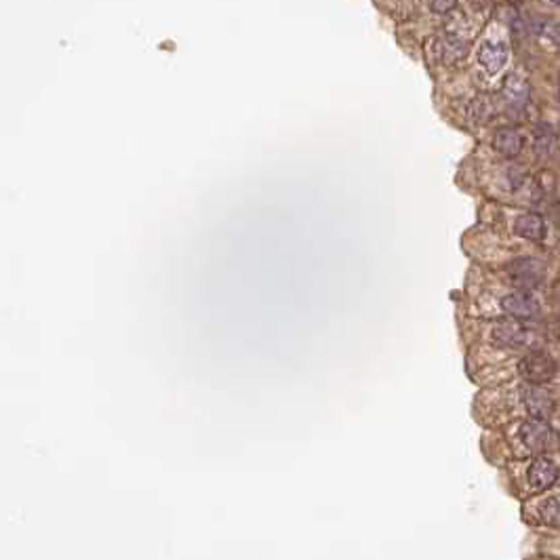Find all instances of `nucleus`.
Instances as JSON below:
<instances>
[{"mask_svg":"<svg viewBox=\"0 0 560 560\" xmlns=\"http://www.w3.org/2000/svg\"><path fill=\"white\" fill-rule=\"evenodd\" d=\"M556 360L545 352H531L518 362V373L522 375V379L537 385L549 381L556 375Z\"/></svg>","mask_w":560,"mask_h":560,"instance_id":"f257e3e1","label":"nucleus"},{"mask_svg":"<svg viewBox=\"0 0 560 560\" xmlns=\"http://www.w3.org/2000/svg\"><path fill=\"white\" fill-rule=\"evenodd\" d=\"M522 440L533 453H541V451L549 448L552 432L541 421H528L522 427Z\"/></svg>","mask_w":560,"mask_h":560,"instance_id":"423d86ee","label":"nucleus"},{"mask_svg":"<svg viewBox=\"0 0 560 560\" xmlns=\"http://www.w3.org/2000/svg\"><path fill=\"white\" fill-rule=\"evenodd\" d=\"M455 4L453 2H432V8L434 11H448V8H453Z\"/></svg>","mask_w":560,"mask_h":560,"instance_id":"9b49d317","label":"nucleus"},{"mask_svg":"<svg viewBox=\"0 0 560 560\" xmlns=\"http://www.w3.org/2000/svg\"><path fill=\"white\" fill-rule=\"evenodd\" d=\"M509 278L518 291H528L543 278V263L537 259H518L509 263Z\"/></svg>","mask_w":560,"mask_h":560,"instance_id":"f03ea898","label":"nucleus"},{"mask_svg":"<svg viewBox=\"0 0 560 560\" xmlns=\"http://www.w3.org/2000/svg\"><path fill=\"white\" fill-rule=\"evenodd\" d=\"M493 341L499 343V345L518 347V345H524V341H526V331H524L518 322H514V320L499 322V324H495V328H493Z\"/></svg>","mask_w":560,"mask_h":560,"instance_id":"39448f33","label":"nucleus"},{"mask_svg":"<svg viewBox=\"0 0 560 560\" xmlns=\"http://www.w3.org/2000/svg\"><path fill=\"white\" fill-rule=\"evenodd\" d=\"M501 307H503L509 316H514V318H518V320L535 318V316L539 314V303H537V299L531 295V291H514V293L505 295L503 301H501Z\"/></svg>","mask_w":560,"mask_h":560,"instance_id":"7ed1b4c3","label":"nucleus"},{"mask_svg":"<svg viewBox=\"0 0 560 560\" xmlns=\"http://www.w3.org/2000/svg\"><path fill=\"white\" fill-rule=\"evenodd\" d=\"M505 59H507V48L501 42H484L480 53H478V61L488 74L499 72L503 67Z\"/></svg>","mask_w":560,"mask_h":560,"instance_id":"0eeeda50","label":"nucleus"},{"mask_svg":"<svg viewBox=\"0 0 560 560\" xmlns=\"http://www.w3.org/2000/svg\"><path fill=\"white\" fill-rule=\"evenodd\" d=\"M493 147H495L499 154H503V156H507V158H514V156H518L520 149H522V137H520V133H516L514 128H501V131H497V135L493 137Z\"/></svg>","mask_w":560,"mask_h":560,"instance_id":"1a4fd4ad","label":"nucleus"},{"mask_svg":"<svg viewBox=\"0 0 560 560\" xmlns=\"http://www.w3.org/2000/svg\"><path fill=\"white\" fill-rule=\"evenodd\" d=\"M514 232L526 240H541L545 234V223L539 215L533 213H524L520 217H516L514 221Z\"/></svg>","mask_w":560,"mask_h":560,"instance_id":"6e6552de","label":"nucleus"},{"mask_svg":"<svg viewBox=\"0 0 560 560\" xmlns=\"http://www.w3.org/2000/svg\"><path fill=\"white\" fill-rule=\"evenodd\" d=\"M526 478H528L531 488H535V491H543V488H547V486H552V484L556 482V478H558V467H556V463L549 461L547 457H537V459L531 463Z\"/></svg>","mask_w":560,"mask_h":560,"instance_id":"20e7f679","label":"nucleus"},{"mask_svg":"<svg viewBox=\"0 0 560 560\" xmlns=\"http://www.w3.org/2000/svg\"><path fill=\"white\" fill-rule=\"evenodd\" d=\"M539 516L547 526H560V499H545L539 507Z\"/></svg>","mask_w":560,"mask_h":560,"instance_id":"9d476101","label":"nucleus"}]
</instances>
